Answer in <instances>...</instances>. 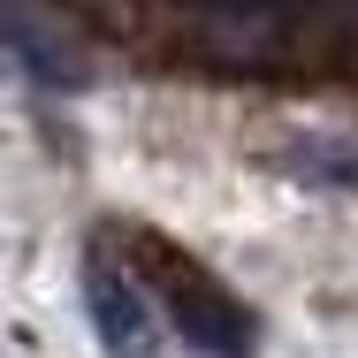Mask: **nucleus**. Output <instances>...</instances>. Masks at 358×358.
Instances as JSON below:
<instances>
[{"label":"nucleus","instance_id":"2","mask_svg":"<svg viewBox=\"0 0 358 358\" xmlns=\"http://www.w3.org/2000/svg\"><path fill=\"white\" fill-rule=\"evenodd\" d=\"M84 313H92L107 358H152V343H160L152 305L138 297V282H130L115 259H92V267H84Z\"/></svg>","mask_w":358,"mask_h":358},{"label":"nucleus","instance_id":"3","mask_svg":"<svg viewBox=\"0 0 358 358\" xmlns=\"http://www.w3.org/2000/svg\"><path fill=\"white\" fill-rule=\"evenodd\" d=\"M8 38H15V69L31 76V84H46V92H76V84H92L84 46H76L69 31H46L23 0H15V15H8Z\"/></svg>","mask_w":358,"mask_h":358},{"label":"nucleus","instance_id":"1","mask_svg":"<svg viewBox=\"0 0 358 358\" xmlns=\"http://www.w3.org/2000/svg\"><path fill=\"white\" fill-rule=\"evenodd\" d=\"M130 259L152 275L160 305H168V320L183 328L191 351H206V358H244V351H252V320H244V305H236V297H229V289H221L191 252H176L168 236L138 229V236H130Z\"/></svg>","mask_w":358,"mask_h":358},{"label":"nucleus","instance_id":"4","mask_svg":"<svg viewBox=\"0 0 358 358\" xmlns=\"http://www.w3.org/2000/svg\"><path fill=\"white\" fill-rule=\"evenodd\" d=\"M336 38L358 54V0H336Z\"/></svg>","mask_w":358,"mask_h":358}]
</instances>
